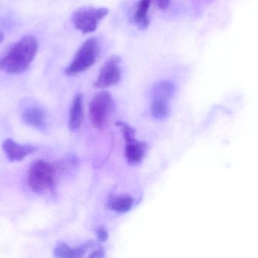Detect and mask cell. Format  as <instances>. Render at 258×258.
<instances>
[{
  "label": "cell",
  "mask_w": 258,
  "mask_h": 258,
  "mask_svg": "<svg viewBox=\"0 0 258 258\" xmlns=\"http://www.w3.org/2000/svg\"><path fill=\"white\" fill-rule=\"evenodd\" d=\"M100 44L96 38L86 40L75 54L72 62L66 69L68 75H76L88 70L96 63L99 53Z\"/></svg>",
  "instance_id": "2"
},
{
  "label": "cell",
  "mask_w": 258,
  "mask_h": 258,
  "mask_svg": "<svg viewBox=\"0 0 258 258\" xmlns=\"http://www.w3.org/2000/svg\"><path fill=\"white\" fill-rule=\"evenodd\" d=\"M4 34H3L2 32H0V45H1V43H2L3 41H4Z\"/></svg>",
  "instance_id": "20"
},
{
  "label": "cell",
  "mask_w": 258,
  "mask_h": 258,
  "mask_svg": "<svg viewBox=\"0 0 258 258\" xmlns=\"http://www.w3.org/2000/svg\"><path fill=\"white\" fill-rule=\"evenodd\" d=\"M151 113L155 118H165L169 113V107L167 102L159 100V99H153L152 106H151Z\"/></svg>",
  "instance_id": "15"
},
{
  "label": "cell",
  "mask_w": 258,
  "mask_h": 258,
  "mask_svg": "<svg viewBox=\"0 0 258 258\" xmlns=\"http://www.w3.org/2000/svg\"><path fill=\"white\" fill-rule=\"evenodd\" d=\"M152 0H140L134 13V22L140 29L146 30L149 28L150 21L148 12L150 8Z\"/></svg>",
  "instance_id": "10"
},
{
  "label": "cell",
  "mask_w": 258,
  "mask_h": 258,
  "mask_svg": "<svg viewBox=\"0 0 258 258\" xmlns=\"http://www.w3.org/2000/svg\"><path fill=\"white\" fill-rule=\"evenodd\" d=\"M157 7L161 10H165L168 8L171 0H155Z\"/></svg>",
  "instance_id": "18"
},
{
  "label": "cell",
  "mask_w": 258,
  "mask_h": 258,
  "mask_svg": "<svg viewBox=\"0 0 258 258\" xmlns=\"http://www.w3.org/2000/svg\"><path fill=\"white\" fill-rule=\"evenodd\" d=\"M112 106V99L108 92H100L92 99L90 115L93 126L101 128L105 124Z\"/></svg>",
  "instance_id": "5"
},
{
  "label": "cell",
  "mask_w": 258,
  "mask_h": 258,
  "mask_svg": "<svg viewBox=\"0 0 258 258\" xmlns=\"http://www.w3.org/2000/svg\"><path fill=\"white\" fill-rule=\"evenodd\" d=\"M22 118L25 123L35 127H41L46 121L45 113L40 108L36 107L25 109L22 114Z\"/></svg>",
  "instance_id": "12"
},
{
  "label": "cell",
  "mask_w": 258,
  "mask_h": 258,
  "mask_svg": "<svg viewBox=\"0 0 258 258\" xmlns=\"http://www.w3.org/2000/svg\"><path fill=\"white\" fill-rule=\"evenodd\" d=\"M174 87L169 81H163L155 87L153 93V99L168 102L173 96Z\"/></svg>",
  "instance_id": "13"
},
{
  "label": "cell",
  "mask_w": 258,
  "mask_h": 258,
  "mask_svg": "<svg viewBox=\"0 0 258 258\" xmlns=\"http://www.w3.org/2000/svg\"><path fill=\"white\" fill-rule=\"evenodd\" d=\"M97 237L99 241H105L108 239V232L104 227H99L97 230Z\"/></svg>",
  "instance_id": "17"
},
{
  "label": "cell",
  "mask_w": 258,
  "mask_h": 258,
  "mask_svg": "<svg viewBox=\"0 0 258 258\" xmlns=\"http://www.w3.org/2000/svg\"><path fill=\"white\" fill-rule=\"evenodd\" d=\"M120 63L121 58L117 55H113L108 58L101 68L99 76L95 81L93 87L95 88L103 89L118 83L121 78Z\"/></svg>",
  "instance_id": "6"
},
{
  "label": "cell",
  "mask_w": 258,
  "mask_h": 258,
  "mask_svg": "<svg viewBox=\"0 0 258 258\" xmlns=\"http://www.w3.org/2000/svg\"><path fill=\"white\" fill-rule=\"evenodd\" d=\"M117 124L121 127L123 138H124L126 143H129V142L135 140V132H134V129L132 127H131L126 123H123V122H119V123H117Z\"/></svg>",
  "instance_id": "16"
},
{
  "label": "cell",
  "mask_w": 258,
  "mask_h": 258,
  "mask_svg": "<svg viewBox=\"0 0 258 258\" xmlns=\"http://www.w3.org/2000/svg\"><path fill=\"white\" fill-rule=\"evenodd\" d=\"M37 49L38 43L35 37H24L0 58V71L14 75L23 73L35 58Z\"/></svg>",
  "instance_id": "1"
},
{
  "label": "cell",
  "mask_w": 258,
  "mask_h": 258,
  "mask_svg": "<svg viewBox=\"0 0 258 258\" xmlns=\"http://www.w3.org/2000/svg\"><path fill=\"white\" fill-rule=\"evenodd\" d=\"M28 182L31 189L42 194L50 191L55 185V169L43 160L35 161L28 171Z\"/></svg>",
  "instance_id": "3"
},
{
  "label": "cell",
  "mask_w": 258,
  "mask_h": 258,
  "mask_svg": "<svg viewBox=\"0 0 258 258\" xmlns=\"http://www.w3.org/2000/svg\"><path fill=\"white\" fill-rule=\"evenodd\" d=\"M134 199L131 196H123L112 199L109 207L111 210L118 213H125L130 211L134 205Z\"/></svg>",
  "instance_id": "14"
},
{
  "label": "cell",
  "mask_w": 258,
  "mask_h": 258,
  "mask_svg": "<svg viewBox=\"0 0 258 258\" xmlns=\"http://www.w3.org/2000/svg\"><path fill=\"white\" fill-rule=\"evenodd\" d=\"M109 10L106 8L86 7L80 8L72 15V21L77 29L83 34L96 31L99 22L106 17Z\"/></svg>",
  "instance_id": "4"
},
{
  "label": "cell",
  "mask_w": 258,
  "mask_h": 258,
  "mask_svg": "<svg viewBox=\"0 0 258 258\" xmlns=\"http://www.w3.org/2000/svg\"><path fill=\"white\" fill-rule=\"evenodd\" d=\"M83 96L78 94L74 98L70 110L69 126L72 131L78 130L83 121Z\"/></svg>",
  "instance_id": "9"
},
{
  "label": "cell",
  "mask_w": 258,
  "mask_h": 258,
  "mask_svg": "<svg viewBox=\"0 0 258 258\" xmlns=\"http://www.w3.org/2000/svg\"><path fill=\"white\" fill-rule=\"evenodd\" d=\"M3 149L9 160L20 161L28 155L37 151V148L31 145H21L12 139H7L3 144Z\"/></svg>",
  "instance_id": "7"
},
{
  "label": "cell",
  "mask_w": 258,
  "mask_h": 258,
  "mask_svg": "<svg viewBox=\"0 0 258 258\" xmlns=\"http://www.w3.org/2000/svg\"><path fill=\"white\" fill-rule=\"evenodd\" d=\"M94 245L93 241H88L81 247L72 248L66 243H60L54 249V255L61 258H80L85 254L87 250Z\"/></svg>",
  "instance_id": "8"
},
{
  "label": "cell",
  "mask_w": 258,
  "mask_h": 258,
  "mask_svg": "<svg viewBox=\"0 0 258 258\" xmlns=\"http://www.w3.org/2000/svg\"><path fill=\"white\" fill-rule=\"evenodd\" d=\"M146 143L134 140L126 143L125 156L131 164H137L141 161L146 153Z\"/></svg>",
  "instance_id": "11"
},
{
  "label": "cell",
  "mask_w": 258,
  "mask_h": 258,
  "mask_svg": "<svg viewBox=\"0 0 258 258\" xmlns=\"http://www.w3.org/2000/svg\"><path fill=\"white\" fill-rule=\"evenodd\" d=\"M105 256V251H104L103 248L100 247V248L97 249V250H94L90 253V257H103Z\"/></svg>",
  "instance_id": "19"
}]
</instances>
